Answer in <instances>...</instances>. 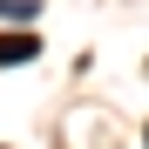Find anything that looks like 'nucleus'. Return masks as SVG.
<instances>
[{"mask_svg": "<svg viewBox=\"0 0 149 149\" xmlns=\"http://www.w3.org/2000/svg\"><path fill=\"white\" fill-rule=\"evenodd\" d=\"M34 54H41L34 34H0V68H20V61H34Z\"/></svg>", "mask_w": 149, "mask_h": 149, "instance_id": "1", "label": "nucleus"}, {"mask_svg": "<svg viewBox=\"0 0 149 149\" xmlns=\"http://www.w3.org/2000/svg\"><path fill=\"white\" fill-rule=\"evenodd\" d=\"M0 14H34V0H0Z\"/></svg>", "mask_w": 149, "mask_h": 149, "instance_id": "2", "label": "nucleus"}]
</instances>
